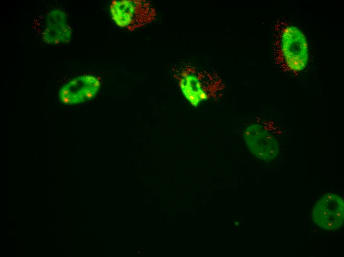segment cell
Listing matches in <instances>:
<instances>
[{
  "instance_id": "obj_6",
  "label": "cell",
  "mask_w": 344,
  "mask_h": 257,
  "mask_svg": "<svg viewBox=\"0 0 344 257\" xmlns=\"http://www.w3.org/2000/svg\"><path fill=\"white\" fill-rule=\"evenodd\" d=\"M180 86L184 96L194 106H197L203 99L206 98L199 81L193 74H189L183 77L181 80Z\"/></svg>"
},
{
  "instance_id": "obj_3",
  "label": "cell",
  "mask_w": 344,
  "mask_h": 257,
  "mask_svg": "<svg viewBox=\"0 0 344 257\" xmlns=\"http://www.w3.org/2000/svg\"><path fill=\"white\" fill-rule=\"evenodd\" d=\"M283 55L288 66L292 70L303 69L308 61L306 40L302 33L295 27H288L281 41Z\"/></svg>"
},
{
  "instance_id": "obj_4",
  "label": "cell",
  "mask_w": 344,
  "mask_h": 257,
  "mask_svg": "<svg viewBox=\"0 0 344 257\" xmlns=\"http://www.w3.org/2000/svg\"><path fill=\"white\" fill-rule=\"evenodd\" d=\"M100 87L99 80L93 76L76 78L62 86L59 98L65 104H76L94 97Z\"/></svg>"
},
{
  "instance_id": "obj_5",
  "label": "cell",
  "mask_w": 344,
  "mask_h": 257,
  "mask_svg": "<svg viewBox=\"0 0 344 257\" xmlns=\"http://www.w3.org/2000/svg\"><path fill=\"white\" fill-rule=\"evenodd\" d=\"M71 29L66 22L65 13L58 9L52 10L46 19L43 34L44 41L49 43H59L69 41Z\"/></svg>"
},
{
  "instance_id": "obj_1",
  "label": "cell",
  "mask_w": 344,
  "mask_h": 257,
  "mask_svg": "<svg viewBox=\"0 0 344 257\" xmlns=\"http://www.w3.org/2000/svg\"><path fill=\"white\" fill-rule=\"evenodd\" d=\"M112 18L120 27L134 29L146 24L153 10L145 0H114L110 6Z\"/></svg>"
},
{
  "instance_id": "obj_2",
  "label": "cell",
  "mask_w": 344,
  "mask_h": 257,
  "mask_svg": "<svg viewBox=\"0 0 344 257\" xmlns=\"http://www.w3.org/2000/svg\"><path fill=\"white\" fill-rule=\"evenodd\" d=\"M312 219L319 227L336 230L344 225V202L340 196L328 193L316 202L312 213Z\"/></svg>"
}]
</instances>
